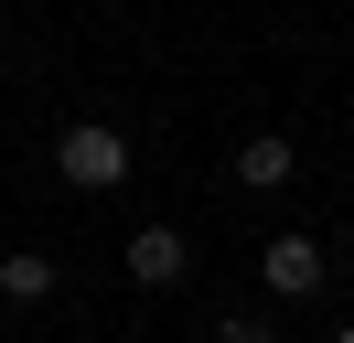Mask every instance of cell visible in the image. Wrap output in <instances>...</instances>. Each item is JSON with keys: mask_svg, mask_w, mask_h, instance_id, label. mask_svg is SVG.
Listing matches in <instances>:
<instances>
[{"mask_svg": "<svg viewBox=\"0 0 354 343\" xmlns=\"http://www.w3.org/2000/svg\"><path fill=\"white\" fill-rule=\"evenodd\" d=\"M54 161H65V183H75V193L129 183V140H118V129H97V118H75L65 140H54Z\"/></svg>", "mask_w": 354, "mask_h": 343, "instance_id": "6da1fadb", "label": "cell"}, {"mask_svg": "<svg viewBox=\"0 0 354 343\" xmlns=\"http://www.w3.org/2000/svg\"><path fill=\"white\" fill-rule=\"evenodd\" d=\"M258 279L279 300H301V290H322V247H311V236H268V257H258Z\"/></svg>", "mask_w": 354, "mask_h": 343, "instance_id": "7a4b0ae2", "label": "cell"}, {"mask_svg": "<svg viewBox=\"0 0 354 343\" xmlns=\"http://www.w3.org/2000/svg\"><path fill=\"white\" fill-rule=\"evenodd\" d=\"M129 279H140V290H183V236L172 225H140L129 236Z\"/></svg>", "mask_w": 354, "mask_h": 343, "instance_id": "3957f363", "label": "cell"}, {"mask_svg": "<svg viewBox=\"0 0 354 343\" xmlns=\"http://www.w3.org/2000/svg\"><path fill=\"white\" fill-rule=\"evenodd\" d=\"M236 183H247V193H279V183H290V140H247V150H236Z\"/></svg>", "mask_w": 354, "mask_h": 343, "instance_id": "277c9868", "label": "cell"}, {"mask_svg": "<svg viewBox=\"0 0 354 343\" xmlns=\"http://www.w3.org/2000/svg\"><path fill=\"white\" fill-rule=\"evenodd\" d=\"M44 290H54V257H0V300H22V311H32Z\"/></svg>", "mask_w": 354, "mask_h": 343, "instance_id": "5b68a950", "label": "cell"}, {"mask_svg": "<svg viewBox=\"0 0 354 343\" xmlns=\"http://www.w3.org/2000/svg\"><path fill=\"white\" fill-rule=\"evenodd\" d=\"M215 343H279V333H268V322H225Z\"/></svg>", "mask_w": 354, "mask_h": 343, "instance_id": "8992f818", "label": "cell"}, {"mask_svg": "<svg viewBox=\"0 0 354 343\" xmlns=\"http://www.w3.org/2000/svg\"><path fill=\"white\" fill-rule=\"evenodd\" d=\"M344 343H354V322H344Z\"/></svg>", "mask_w": 354, "mask_h": 343, "instance_id": "52a82bcc", "label": "cell"}]
</instances>
